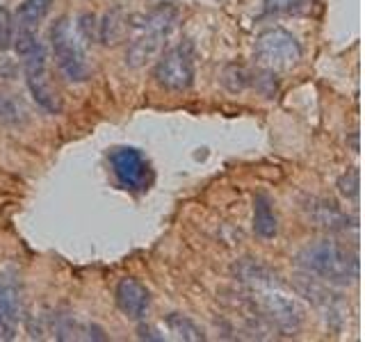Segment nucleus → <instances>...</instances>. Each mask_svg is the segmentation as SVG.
<instances>
[{"label":"nucleus","instance_id":"423d86ee","mask_svg":"<svg viewBox=\"0 0 365 342\" xmlns=\"http://www.w3.org/2000/svg\"><path fill=\"white\" fill-rule=\"evenodd\" d=\"M23 60H26L28 87L32 91L34 100H37V105L43 108L46 112L57 114V112L62 110V100H60V94H57V89L51 83L48 71H46V55H43V48L39 46L37 51L30 53L28 57H23Z\"/></svg>","mask_w":365,"mask_h":342},{"label":"nucleus","instance_id":"dca6fc26","mask_svg":"<svg viewBox=\"0 0 365 342\" xmlns=\"http://www.w3.org/2000/svg\"><path fill=\"white\" fill-rule=\"evenodd\" d=\"M51 7L53 0H26V3H21L14 16V30L34 32L39 28V23L48 16Z\"/></svg>","mask_w":365,"mask_h":342},{"label":"nucleus","instance_id":"a211bd4d","mask_svg":"<svg viewBox=\"0 0 365 342\" xmlns=\"http://www.w3.org/2000/svg\"><path fill=\"white\" fill-rule=\"evenodd\" d=\"M167 328L174 333V338L178 340H187V342H203L205 340V333H203V328L197 324V322H192L190 317L185 315H169L167 317Z\"/></svg>","mask_w":365,"mask_h":342},{"label":"nucleus","instance_id":"0eeeda50","mask_svg":"<svg viewBox=\"0 0 365 342\" xmlns=\"http://www.w3.org/2000/svg\"><path fill=\"white\" fill-rule=\"evenodd\" d=\"M23 319V294L16 274L0 271V340H14Z\"/></svg>","mask_w":365,"mask_h":342},{"label":"nucleus","instance_id":"f03ea898","mask_svg":"<svg viewBox=\"0 0 365 342\" xmlns=\"http://www.w3.org/2000/svg\"><path fill=\"white\" fill-rule=\"evenodd\" d=\"M249 299L265 322L283 336H294L304 324V308L283 292V285L249 290Z\"/></svg>","mask_w":365,"mask_h":342},{"label":"nucleus","instance_id":"4468645a","mask_svg":"<svg viewBox=\"0 0 365 342\" xmlns=\"http://www.w3.org/2000/svg\"><path fill=\"white\" fill-rule=\"evenodd\" d=\"M254 231L260 239H272L279 233L277 212H274L267 194H256L254 199Z\"/></svg>","mask_w":365,"mask_h":342},{"label":"nucleus","instance_id":"9b49d317","mask_svg":"<svg viewBox=\"0 0 365 342\" xmlns=\"http://www.w3.org/2000/svg\"><path fill=\"white\" fill-rule=\"evenodd\" d=\"M294 288L302 296H306L308 301H313L317 308H322L327 315H338L340 299H338V294L329 290V283L304 271L302 276H294Z\"/></svg>","mask_w":365,"mask_h":342},{"label":"nucleus","instance_id":"ddd939ff","mask_svg":"<svg viewBox=\"0 0 365 342\" xmlns=\"http://www.w3.org/2000/svg\"><path fill=\"white\" fill-rule=\"evenodd\" d=\"M176 21H178V9L174 5H160L148 11L142 19V23H135V28L140 32H153L167 39V34L174 30Z\"/></svg>","mask_w":365,"mask_h":342},{"label":"nucleus","instance_id":"aec40b11","mask_svg":"<svg viewBox=\"0 0 365 342\" xmlns=\"http://www.w3.org/2000/svg\"><path fill=\"white\" fill-rule=\"evenodd\" d=\"M23 114H26V110H23L21 100L11 98V96H0V121L19 123V121H23Z\"/></svg>","mask_w":365,"mask_h":342},{"label":"nucleus","instance_id":"f3484780","mask_svg":"<svg viewBox=\"0 0 365 342\" xmlns=\"http://www.w3.org/2000/svg\"><path fill=\"white\" fill-rule=\"evenodd\" d=\"M130 23L125 19L119 9L110 11V14L103 19V23H98V39L106 46H117L119 41H123L125 34L130 32Z\"/></svg>","mask_w":365,"mask_h":342},{"label":"nucleus","instance_id":"7ed1b4c3","mask_svg":"<svg viewBox=\"0 0 365 342\" xmlns=\"http://www.w3.org/2000/svg\"><path fill=\"white\" fill-rule=\"evenodd\" d=\"M51 43L55 62L60 66L66 80L71 83H85L89 78V66L85 60L83 41H80V32L76 30L71 19H60L51 30Z\"/></svg>","mask_w":365,"mask_h":342},{"label":"nucleus","instance_id":"b1692460","mask_svg":"<svg viewBox=\"0 0 365 342\" xmlns=\"http://www.w3.org/2000/svg\"><path fill=\"white\" fill-rule=\"evenodd\" d=\"M254 85L258 87L260 94H265L267 98H274V94H277V80L272 78V71H267V68H265V73L254 80Z\"/></svg>","mask_w":365,"mask_h":342},{"label":"nucleus","instance_id":"6e6552de","mask_svg":"<svg viewBox=\"0 0 365 342\" xmlns=\"http://www.w3.org/2000/svg\"><path fill=\"white\" fill-rule=\"evenodd\" d=\"M110 162L125 190H144L148 185V162L137 148H117L112 151Z\"/></svg>","mask_w":365,"mask_h":342},{"label":"nucleus","instance_id":"1a4fd4ad","mask_svg":"<svg viewBox=\"0 0 365 342\" xmlns=\"http://www.w3.org/2000/svg\"><path fill=\"white\" fill-rule=\"evenodd\" d=\"M306 214L317 228H324L329 233H347L349 217L342 212L334 201L327 199H311L306 205Z\"/></svg>","mask_w":365,"mask_h":342},{"label":"nucleus","instance_id":"f257e3e1","mask_svg":"<svg viewBox=\"0 0 365 342\" xmlns=\"http://www.w3.org/2000/svg\"><path fill=\"white\" fill-rule=\"evenodd\" d=\"M297 265L329 285L347 288L359 279V256L336 239H317L297 254Z\"/></svg>","mask_w":365,"mask_h":342},{"label":"nucleus","instance_id":"20e7f679","mask_svg":"<svg viewBox=\"0 0 365 342\" xmlns=\"http://www.w3.org/2000/svg\"><path fill=\"white\" fill-rule=\"evenodd\" d=\"M256 62L267 71H288L302 60V46L288 30L269 28L256 39Z\"/></svg>","mask_w":365,"mask_h":342},{"label":"nucleus","instance_id":"f8f14e48","mask_svg":"<svg viewBox=\"0 0 365 342\" xmlns=\"http://www.w3.org/2000/svg\"><path fill=\"white\" fill-rule=\"evenodd\" d=\"M235 276L242 281L249 290H256V288H269V285H283L279 281V276L274 274L269 267L260 265L256 260H242L240 265L235 267Z\"/></svg>","mask_w":365,"mask_h":342},{"label":"nucleus","instance_id":"6ab92c4d","mask_svg":"<svg viewBox=\"0 0 365 342\" xmlns=\"http://www.w3.org/2000/svg\"><path fill=\"white\" fill-rule=\"evenodd\" d=\"M222 85L231 91V94H240V91H245L251 85V76L245 71L242 66L228 64V66H224V71H222Z\"/></svg>","mask_w":365,"mask_h":342},{"label":"nucleus","instance_id":"412c9836","mask_svg":"<svg viewBox=\"0 0 365 342\" xmlns=\"http://www.w3.org/2000/svg\"><path fill=\"white\" fill-rule=\"evenodd\" d=\"M359 187H361V182H359V171L356 169L342 174L340 180H338V190L347 201H356L359 199Z\"/></svg>","mask_w":365,"mask_h":342},{"label":"nucleus","instance_id":"393cba45","mask_svg":"<svg viewBox=\"0 0 365 342\" xmlns=\"http://www.w3.org/2000/svg\"><path fill=\"white\" fill-rule=\"evenodd\" d=\"M137 336H140L142 340H155V342H163L165 340V336H155V328H151V326H140V333H137Z\"/></svg>","mask_w":365,"mask_h":342},{"label":"nucleus","instance_id":"9d476101","mask_svg":"<svg viewBox=\"0 0 365 342\" xmlns=\"http://www.w3.org/2000/svg\"><path fill=\"white\" fill-rule=\"evenodd\" d=\"M148 290L140 281L135 279H121L117 285V306L121 308V313L130 319H142L148 311Z\"/></svg>","mask_w":365,"mask_h":342},{"label":"nucleus","instance_id":"5701e85b","mask_svg":"<svg viewBox=\"0 0 365 342\" xmlns=\"http://www.w3.org/2000/svg\"><path fill=\"white\" fill-rule=\"evenodd\" d=\"M11 34H14V23L5 7H0V48H7L11 41Z\"/></svg>","mask_w":365,"mask_h":342},{"label":"nucleus","instance_id":"4be33fe9","mask_svg":"<svg viewBox=\"0 0 365 342\" xmlns=\"http://www.w3.org/2000/svg\"><path fill=\"white\" fill-rule=\"evenodd\" d=\"M306 7V0H265L267 14H292Z\"/></svg>","mask_w":365,"mask_h":342},{"label":"nucleus","instance_id":"2eb2a0df","mask_svg":"<svg viewBox=\"0 0 365 342\" xmlns=\"http://www.w3.org/2000/svg\"><path fill=\"white\" fill-rule=\"evenodd\" d=\"M165 37H160V34H153V32H140V37H137L130 46H128V53H125V64L133 66V68H140L144 66L148 60H153V55L160 51V46H163Z\"/></svg>","mask_w":365,"mask_h":342},{"label":"nucleus","instance_id":"39448f33","mask_svg":"<svg viewBox=\"0 0 365 342\" xmlns=\"http://www.w3.org/2000/svg\"><path fill=\"white\" fill-rule=\"evenodd\" d=\"M160 87L169 91H185L192 87L194 80V62H192V51L190 46H176L169 48L155 64L153 71Z\"/></svg>","mask_w":365,"mask_h":342}]
</instances>
